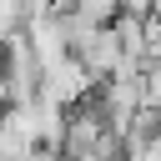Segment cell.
Returning <instances> with one entry per match:
<instances>
[{"mask_svg":"<svg viewBox=\"0 0 161 161\" xmlns=\"http://www.w3.org/2000/svg\"><path fill=\"white\" fill-rule=\"evenodd\" d=\"M91 91H96V75L80 65V55H60V60H50L40 70V96L55 101V106H75Z\"/></svg>","mask_w":161,"mask_h":161,"instance_id":"2","label":"cell"},{"mask_svg":"<svg viewBox=\"0 0 161 161\" xmlns=\"http://www.w3.org/2000/svg\"><path fill=\"white\" fill-rule=\"evenodd\" d=\"M146 106H156V111H161V60H151V65H146Z\"/></svg>","mask_w":161,"mask_h":161,"instance_id":"4","label":"cell"},{"mask_svg":"<svg viewBox=\"0 0 161 161\" xmlns=\"http://www.w3.org/2000/svg\"><path fill=\"white\" fill-rule=\"evenodd\" d=\"M40 55H35V45H30V35H25V25L0 45V111L5 106H25V101H35L40 96Z\"/></svg>","mask_w":161,"mask_h":161,"instance_id":"1","label":"cell"},{"mask_svg":"<svg viewBox=\"0 0 161 161\" xmlns=\"http://www.w3.org/2000/svg\"><path fill=\"white\" fill-rule=\"evenodd\" d=\"M70 55H80V65L96 75V86L106 80V75H116L121 65H126V50H121V35H116V25H96Z\"/></svg>","mask_w":161,"mask_h":161,"instance_id":"3","label":"cell"}]
</instances>
